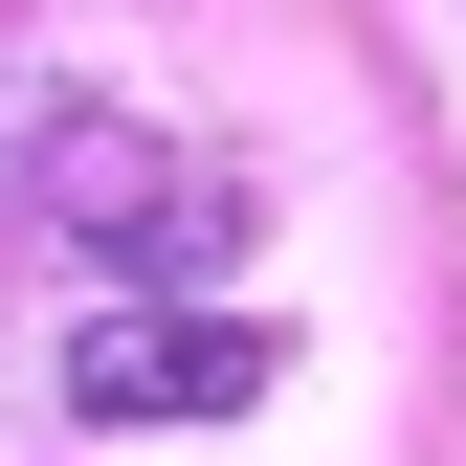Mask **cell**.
<instances>
[{"label":"cell","instance_id":"7a4b0ae2","mask_svg":"<svg viewBox=\"0 0 466 466\" xmlns=\"http://www.w3.org/2000/svg\"><path fill=\"white\" fill-rule=\"evenodd\" d=\"M267 378H289V333H267V311H178V289L67 311V422H245Z\"/></svg>","mask_w":466,"mask_h":466},{"label":"cell","instance_id":"6da1fadb","mask_svg":"<svg viewBox=\"0 0 466 466\" xmlns=\"http://www.w3.org/2000/svg\"><path fill=\"white\" fill-rule=\"evenodd\" d=\"M23 222L89 245V267H222V245H245V178L178 156V134H134V111H67V134L23 156Z\"/></svg>","mask_w":466,"mask_h":466}]
</instances>
